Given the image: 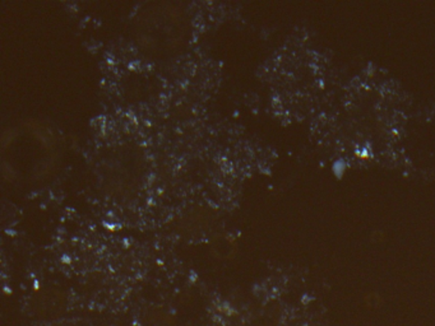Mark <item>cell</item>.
Segmentation results:
<instances>
[{
  "instance_id": "6da1fadb",
  "label": "cell",
  "mask_w": 435,
  "mask_h": 326,
  "mask_svg": "<svg viewBox=\"0 0 435 326\" xmlns=\"http://www.w3.org/2000/svg\"><path fill=\"white\" fill-rule=\"evenodd\" d=\"M355 157H357L362 161H369L371 156L366 153V152H355Z\"/></svg>"
}]
</instances>
